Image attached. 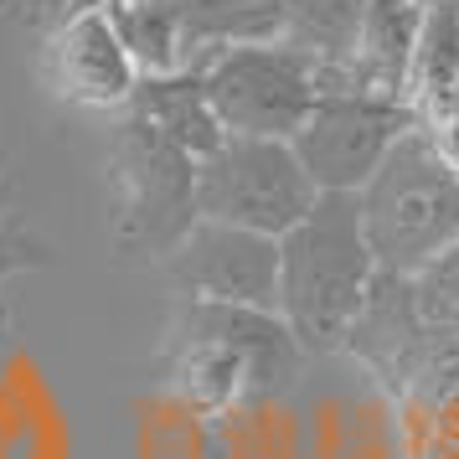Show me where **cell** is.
<instances>
[{"mask_svg": "<svg viewBox=\"0 0 459 459\" xmlns=\"http://www.w3.org/2000/svg\"><path fill=\"white\" fill-rule=\"evenodd\" d=\"M418 125V108L387 93H320L290 145L320 191H356L377 176L393 145Z\"/></svg>", "mask_w": 459, "mask_h": 459, "instance_id": "cell-6", "label": "cell"}, {"mask_svg": "<svg viewBox=\"0 0 459 459\" xmlns=\"http://www.w3.org/2000/svg\"><path fill=\"white\" fill-rule=\"evenodd\" d=\"M52 83H57L67 104L129 108L134 88H140V67L129 57L108 5H83L57 26V37H52Z\"/></svg>", "mask_w": 459, "mask_h": 459, "instance_id": "cell-8", "label": "cell"}, {"mask_svg": "<svg viewBox=\"0 0 459 459\" xmlns=\"http://www.w3.org/2000/svg\"><path fill=\"white\" fill-rule=\"evenodd\" d=\"M372 279L377 258L356 196L320 191L310 217L279 238V315L294 341L305 351H341Z\"/></svg>", "mask_w": 459, "mask_h": 459, "instance_id": "cell-1", "label": "cell"}, {"mask_svg": "<svg viewBox=\"0 0 459 459\" xmlns=\"http://www.w3.org/2000/svg\"><path fill=\"white\" fill-rule=\"evenodd\" d=\"M423 325H459V243L413 273Z\"/></svg>", "mask_w": 459, "mask_h": 459, "instance_id": "cell-17", "label": "cell"}, {"mask_svg": "<svg viewBox=\"0 0 459 459\" xmlns=\"http://www.w3.org/2000/svg\"><path fill=\"white\" fill-rule=\"evenodd\" d=\"M423 413H429V429H434L438 444H449V449H459V393L444 397V403H418Z\"/></svg>", "mask_w": 459, "mask_h": 459, "instance_id": "cell-19", "label": "cell"}, {"mask_svg": "<svg viewBox=\"0 0 459 459\" xmlns=\"http://www.w3.org/2000/svg\"><path fill=\"white\" fill-rule=\"evenodd\" d=\"M367 0H279V42L315 63L320 93H351L346 67L356 63Z\"/></svg>", "mask_w": 459, "mask_h": 459, "instance_id": "cell-11", "label": "cell"}, {"mask_svg": "<svg viewBox=\"0 0 459 459\" xmlns=\"http://www.w3.org/2000/svg\"><path fill=\"white\" fill-rule=\"evenodd\" d=\"M434 140H438V150L449 155V166L459 170V119L455 125H444V129H434Z\"/></svg>", "mask_w": 459, "mask_h": 459, "instance_id": "cell-21", "label": "cell"}, {"mask_svg": "<svg viewBox=\"0 0 459 459\" xmlns=\"http://www.w3.org/2000/svg\"><path fill=\"white\" fill-rule=\"evenodd\" d=\"M264 5H269V0H264Z\"/></svg>", "mask_w": 459, "mask_h": 459, "instance_id": "cell-24", "label": "cell"}, {"mask_svg": "<svg viewBox=\"0 0 459 459\" xmlns=\"http://www.w3.org/2000/svg\"><path fill=\"white\" fill-rule=\"evenodd\" d=\"M160 269L181 299L279 315V238L228 228V222H196Z\"/></svg>", "mask_w": 459, "mask_h": 459, "instance_id": "cell-7", "label": "cell"}, {"mask_svg": "<svg viewBox=\"0 0 459 459\" xmlns=\"http://www.w3.org/2000/svg\"><path fill=\"white\" fill-rule=\"evenodd\" d=\"M42 264H52L47 243L37 238V232H26L16 217H5V222H0V284H5L11 273L42 269Z\"/></svg>", "mask_w": 459, "mask_h": 459, "instance_id": "cell-18", "label": "cell"}, {"mask_svg": "<svg viewBox=\"0 0 459 459\" xmlns=\"http://www.w3.org/2000/svg\"><path fill=\"white\" fill-rule=\"evenodd\" d=\"M397 393L408 403H444L459 393V325H423Z\"/></svg>", "mask_w": 459, "mask_h": 459, "instance_id": "cell-16", "label": "cell"}, {"mask_svg": "<svg viewBox=\"0 0 459 459\" xmlns=\"http://www.w3.org/2000/svg\"><path fill=\"white\" fill-rule=\"evenodd\" d=\"M125 114L160 129L170 145L186 150L191 160H207L212 150H222V140H228V129H222L217 108L207 99L202 73H191V67L186 73H166V78H140Z\"/></svg>", "mask_w": 459, "mask_h": 459, "instance_id": "cell-12", "label": "cell"}, {"mask_svg": "<svg viewBox=\"0 0 459 459\" xmlns=\"http://www.w3.org/2000/svg\"><path fill=\"white\" fill-rule=\"evenodd\" d=\"M5 320H11V315H5V305H0V335H5Z\"/></svg>", "mask_w": 459, "mask_h": 459, "instance_id": "cell-23", "label": "cell"}, {"mask_svg": "<svg viewBox=\"0 0 459 459\" xmlns=\"http://www.w3.org/2000/svg\"><path fill=\"white\" fill-rule=\"evenodd\" d=\"M361 232L377 269L413 279L423 264L459 243V170L438 150L434 129L413 125L377 166V176L356 191Z\"/></svg>", "mask_w": 459, "mask_h": 459, "instance_id": "cell-2", "label": "cell"}, {"mask_svg": "<svg viewBox=\"0 0 459 459\" xmlns=\"http://www.w3.org/2000/svg\"><path fill=\"white\" fill-rule=\"evenodd\" d=\"M176 335H181V351L170 361V372L191 408H228L238 397H248V367L228 341L191 331V325H176Z\"/></svg>", "mask_w": 459, "mask_h": 459, "instance_id": "cell-13", "label": "cell"}, {"mask_svg": "<svg viewBox=\"0 0 459 459\" xmlns=\"http://www.w3.org/2000/svg\"><path fill=\"white\" fill-rule=\"evenodd\" d=\"M459 83V5H429L423 31L413 47V73H408V104H423L444 88Z\"/></svg>", "mask_w": 459, "mask_h": 459, "instance_id": "cell-15", "label": "cell"}, {"mask_svg": "<svg viewBox=\"0 0 459 459\" xmlns=\"http://www.w3.org/2000/svg\"><path fill=\"white\" fill-rule=\"evenodd\" d=\"M196 212V160L160 129L125 114L108 140V232L129 258H160L186 243Z\"/></svg>", "mask_w": 459, "mask_h": 459, "instance_id": "cell-3", "label": "cell"}, {"mask_svg": "<svg viewBox=\"0 0 459 459\" xmlns=\"http://www.w3.org/2000/svg\"><path fill=\"white\" fill-rule=\"evenodd\" d=\"M320 202V186L299 166L290 140H248L228 134L222 150L196 160V212L202 222H228L243 232L284 238L294 232L310 207Z\"/></svg>", "mask_w": 459, "mask_h": 459, "instance_id": "cell-4", "label": "cell"}, {"mask_svg": "<svg viewBox=\"0 0 459 459\" xmlns=\"http://www.w3.org/2000/svg\"><path fill=\"white\" fill-rule=\"evenodd\" d=\"M207 99L228 134L248 140H294L320 104V78L305 52L284 42H238L212 52L196 67Z\"/></svg>", "mask_w": 459, "mask_h": 459, "instance_id": "cell-5", "label": "cell"}, {"mask_svg": "<svg viewBox=\"0 0 459 459\" xmlns=\"http://www.w3.org/2000/svg\"><path fill=\"white\" fill-rule=\"evenodd\" d=\"M413 459H459V449H449V444H438L434 429H429V413H423V438H418Z\"/></svg>", "mask_w": 459, "mask_h": 459, "instance_id": "cell-20", "label": "cell"}, {"mask_svg": "<svg viewBox=\"0 0 459 459\" xmlns=\"http://www.w3.org/2000/svg\"><path fill=\"white\" fill-rule=\"evenodd\" d=\"M418 341H423V315H418L413 279H408V273H393V269H377L372 290L361 299V310H356L341 351H351L356 361L372 367L387 387H397Z\"/></svg>", "mask_w": 459, "mask_h": 459, "instance_id": "cell-10", "label": "cell"}, {"mask_svg": "<svg viewBox=\"0 0 459 459\" xmlns=\"http://www.w3.org/2000/svg\"><path fill=\"white\" fill-rule=\"evenodd\" d=\"M108 11H114V26L140 67V78H166V73L191 67V42L170 11L150 5V0H108Z\"/></svg>", "mask_w": 459, "mask_h": 459, "instance_id": "cell-14", "label": "cell"}, {"mask_svg": "<svg viewBox=\"0 0 459 459\" xmlns=\"http://www.w3.org/2000/svg\"><path fill=\"white\" fill-rule=\"evenodd\" d=\"M176 325H191V331H207L217 341H228L232 351L243 356V367H248V397L290 393L294 377H299V361H305V346L294 341L284 315H273V310L186 299L181 315H176Z\"/></svg>", "mask_w": 459, "mask_h": 459, "instance_id": "cell-9", "label": "cell"}, {"mask_svg": "<svg viewBox=\"0 0 459 459\" xmlns=\"http://www.w3.org/2000/svg\"><path fill=\"white\" fill-rule=\"evenodd\" d=\"M0 207H5V176H0ZM0 222H5V217H0Z\"/></svg>", "mask_w": 459, "mask_h": 459, "instance_id": "cell-22", "label": "cell"}]
</instances>
